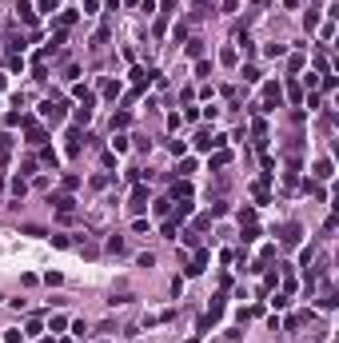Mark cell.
<instances>
[{
    "label": "cell",
    "mask_w": 339,
    "mask_h": 343,
    "mask_svg": "<svg viewBox=\"0 0 339 343\" xmlns=\"http://www.w3.org/2000/svg\"><path fill=\"white\" fill-rule=\"evenodd\" d=\"M56 4H60V0H40V8H56Z\"/></svg>",
    "instance_id": "6da1fadb"
}]
</instances>
